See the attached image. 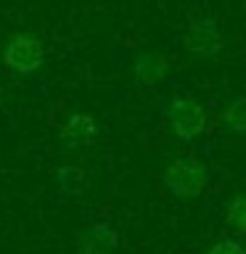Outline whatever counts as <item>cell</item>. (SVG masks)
Segmentation results:
<instances>
[{
	"instance_id": "cell-4",
	"label": "cell",
	"mask_w": 246,
	"mask_h": 254,
	"mask_svg": "<svg viewBox=\"0 0 246 254\" xmlns=\"http://www.w3.org/2000/svg\"><path fill=\"white\" fill-rule=\"evenodd\" d=\"M185 48H188L190 53H196V56H204V59L214 56V53L222 48L217 24H214L212 19H198V21H193V27H190L188 35H185Z\"/></svg>"
},
{
	"instance_id": "cell-2",
	"label": "cell",
	"mask_w": 246,
	"mask_h": 254,
	"mask_svg": "<svg viewBox=\"0 0 246 254\" xmlns=\"http://www.w3.org/2000/svg\"><path fill=\"white\" fill-rule=\"evenodd\" d=\"M3 61L8 69H13L16 74H32L43 66L45 61V48L37 37H29V35H19L13 37L11 43L5 45L3 51Z\"/></svg>"
},
{
	"instance_id": "cell-11",
	"label": "cell",
	"mask_w": 246,
	"mask_h": 254,
	"mask_svg": "<svg viewBox=\"0 0 246 254\" xmlns=\"http://www.w3.org/2000/svg\"><path fill=\"white\" fill-rule=\"evenodd\" d=\"M209 254H246V252L236 238H222V241H217L209 249Z\"/></svg>"
},
{
	"instance_id": "cell-8",
	"label": "cell",
	"mask_w": 246,
	"mask_h": 254,
	"mask_svg": "<svg viewBox=\"0 0 246 254\" xmlns=\"http://www.w3.org/2000/svg\"><path fill=\"white\" fill-rule=\"evenodd\" d=\"M56 183H59V188H61L63 196H79V193H82L85 175L74 164H63V167H59V172H56Z\"/></svg>"
},
{
	"instance_id": "cell-5",
	"label": "cell",
	"mask_w": 246,
	"mask_h": 254,
	"mask_svg": "<svg viewBox=\"0 0 246 254\" xmlns=\"http://www.w3.org/2000/svg\"><path fill=\"white\" fill-rule=\"evenodd\" d=\"M119 246V233L109 222H93L79 238L82 254H114Z\"/></svg>"
},
{
	"instance_id": "cell-7",
	"label": "cell",
	"mask_w": 246,
	"mask_h": 254,
	"mask_svg": "<svg viewBox=\"0 0 246 254\" xmlns=\"http://www.w3.org/2000/svg\"><path fill=\"white\" fill-rule=\"evenodd\" d=\"M135 77L143 85H156L167 77V59L159 53H146L135 61Z\"/></svg>"
},
{
	"instance_id": "cell-1",
	"label": "cell",
	"mask_w": 246,
	"mask_h": 254,
	"mask_svg": "<svg viewBox=\"0 0 246 254\" xmlns=\"http://www.w3.org/2000/svg\"><path fill=\"white\" fill-rule=\"evenodd\" d=\"M164 183L175 196L193 198L206 188V183H209V170H206V164L201 159L183 156V159H175V162L167 167Z\"/></svg>"
},
{
	"instance_id": "cell-3",
	"label": "cell",
	"mask_w": 246,
	"mask_h": 254,
	"mask_svg": "<svg viewBox=\"0 0 246 254\" xmlns=\"http://www.w3.org/2000/svg\"><path fill=\"white\" fill-rule=\"evenodd\" d=\"M170 122L178 138L183 140H196L206 127V114L201 103L193 98H175L170 106Z\"/></svg>"
},
{
	"instance_id": "cell-10",
	"label": "cell",
	"mask_w": 246,
	"mask_h": 254,
	"mask_svg": "<svg viewBox=\"0 0 246 254\" xmlns=\"http://www.w3.org/2000/svg\"><path fill=\"white\" fill-rule=\"evenodd\" d=\"M228 225L246 233V196H238L228 206Z\"/></svg>"
},
{
	"instance_id": "cell-6",
	"label": "cell",
	"mask_w": 246,
	"mask_h": 254,
	"mask_svg": "<svg viewBox=\"0 0 246 254\" xmlns=\"http://www.w3.org/2000/svg\"><path fill=\"white\" fill-rule=\"evenodd\" d=\"M95 132H98V127H95V119L90 114H71L66 127L59 135V140L66 148H79L85 143H90L95 138Z\"/></svg>"
},
{
	"instance_id": "cell-9",
	"label": "cell",
	"mask_w": 246,
	"mask_h": 254,
	"mask_svg": "<svg viewBox=\"0 0 246 254\" xmlns=\"http://www.w3.org/2000/svg\"><path fill=\"white\" fill-rule=\"evenodd\" d=\"M225 122L236 132H246V98H236L225 111Z\"/></svg>"
}]
</instances>
